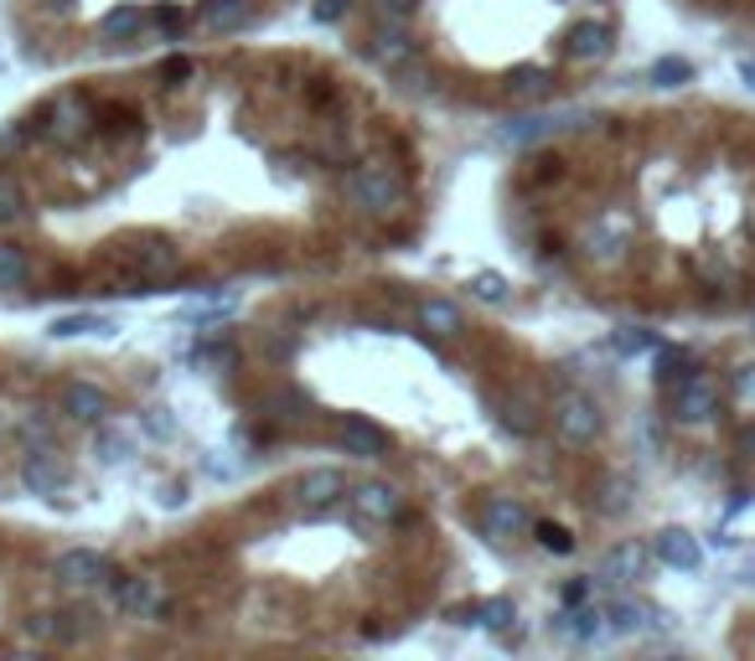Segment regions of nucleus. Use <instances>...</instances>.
<instances>
[{
    "instance_id": "2eb2a0df",
    "label": "nucleus",
    "mask_w": 755,
    "mask_h": 661,
    "mask_svg": "<svg viewBox=\"0 0 755 661\" xmlns=\"http://www.w3.org/2000/svg\"><path fill=\"white\" fill-rule=\"evenodd\" d=\"M642 574H647V548H642V543H621V548H611V553L600 558L596 579L600 584H636Z\"/></svg>"
},
{
    "instance_id": "6ab92c4d",
    "label": "nucleus",
    "mask_w": 755,
    "mask_h": 661,
    "mask_svg": "<svg viewBox=\"0 0 755 661\" xmlns=\"http://www.w3.org/2000/svg\"><path fill=\"white\" fill-rule=\"evenodd\" d=\"M233 311H239V295L223 290V295H202V300H187V305H181V321L213 326V321H228Z\"/></svg>"
},
{
    "instance_id": "473e14b6",
    "label": "nucleus",
    "mask_w": 755,
    "mask_h": 661,
    "mask_svg": "<svg viewBox=\"0 0 755 661\" xmlns=\"http://www.w3.org/2000/svg\"><path fill=\"white\" fill-rule=\"evenodd\" d=\"M21 207H26V196H21V181H16V176L0 171V223H16Z\"/></svg>"
},
{
    "instance_id": "7ed1b4c3",
    "label": "nucleus",
    "mask_w": 755,
    "mask_h": 661,
    "mask_svg": "<svg viewBox=\"0 0 755 661\" xmlns=\"http://www.w3.org/2000/svg\"><path fill=\"white\" fill-rule=\"evenodd\" d=\"M600 409H596V398H585V393H564L554 404V434L564 440V445H590L600 434Z\"/></svg>"
},
{
    "instance_id": "a211bd4d",
    "label": "nucleus",
    "mask_w": 755,
    "mask_h": 661,
    "mask_svg": "<svg viewBox=\"0 0 755 661\" xmlns=\"http://www.w3.org/2000/svg\"><path fill=\"white\" fill-rule=\"evenodd\" d=\"M47 330H52L58 341H68V336H115V330H120V321H115V315L79 311V315H58V321H52Z\"/></svg>"
},
{
    "instance_id": "f03ea898",
    "label": "nucleus",
    "mask_w": 755,
    "mask_h": 661,
    "mask_svg": "<svg viewBox=\"0 0 755 661\" xmlns=\"http://www.w3.org/2000/svg\"><path fill=\"white\" fill-rule=\"evenodd\" d=\"M668 404H673L678 424H709L719 413V393H715V383L694 368L688 377H678L673 388H668Z\"/></svg>"
},
{
    "instance_id": "0eeeda50",
    "label": "nucleus",
    "mask_w": 755,
    "mask_h": 661,
    "mask_svg": "<svg viewBox=\"0 0 755 661\" xmlns=\"http://www.w3.org/2000/svg\"><path fill=\"white\" fill-rule=\"evenodd\" d=\"M130 264L145 285H156V279H177L181 274V253L166 243V238H145L140 249H130Z\"/></svg>"
},
{
    "instance_id": "c9c22d12",
    "label": "nucleus",
    "mask_w": 755,
    "mask_h": 661,
    "mask_svg": "<svg viewBox=\"0 0 755 661\" xmlns=\"http://www.w3.org/2000/svg\"><path fill=\"white\" fill-rule=\"evenodd\" d=\"M471 295H477V300H492V305H498V300H507V279H502V274H477V279H471Z\"/></svg>"
},
{
    "instance_id": "423d86ee",
    "label": "nucleus",
    "mask_w": 755,
    "mask_h": 661,
    "mask_svg": "<svg viewBox=\"0 0 755 661\" xmlns=\"http://www.w3.org/2000/svg\"><path fill=\"white\" fill-rule=\"evenodd\" d=\"M52 574L68 589H94V584L109 579V564H104V553H94V548H73V553H62L58 564H52Z\"/></svg>"
},
{
    "instance_id": "4468645a",
    "label": "nucleus",
    "mask_w": 755,
    "mask_h": 661,
    "mask_svg": "<svg viewBox=\"0 0 755 661\" xmlns=\"http://www.w3.org/2000/svg\"><path fill=\"white\" fill-rule=\"evenodd\" d=\"M352 502H358L362 522H394L398 512H404V502H398V491L388 486V481H362V486L352 491Z\"/></svg>"
},
{
    "instance_id": "79ce46f5",
    "label": "nucleus",
    "mask_w": 755,
    "mask_h": 661,
    "mask_svg": "<svg viewBox=\"0 0 755 661\" xmlns=\"http://www.w3.org/2000/svg\"><path fill=\"white\" fill-rule=\"evenodd\" d=\"M735 449L755 460V419H751V424H740V429H735Z\"/></svg>"
},
{
    "instance_id": "c756f323",
    "label": "nucleus",
    "mask_w": 755,
    "mask_h": 661,
    "mask_svg": "<svg viewBox=\"0 0 755 661\" xmlns=\"http://www.w3.org/2000/svg\"><path fill=\"white\" fill-rule=\"evenodd\" d=\"M26 285V253L16 243H0V290H16Z\"/></svg>"
},
{
    "instance_id": "aec40b11",
    "label": "nucleus",
    "mask_w": 755,
    "mask_h": 661,
    "mask_svg": "<svg viewBox=\"0 0 755 661\" xmlns=\"http://www.w3.org/2000/svg\"><path fill=\"white\" fill-rule=\"evenodd\" d=\"M197 21L207 32H239L243 21H249V0H202Z\"/></svg>"
},
{
    "instance_id": "1a4fd4ad",
    "label": "nucleus",
    "mask_w": 755,
    "mask_h": 661,
    "mask_svg": "<svg viewBox=\"0 0 755 661\" xmlns=\"http://www.w3.org/2000/svg\"><path fill=\"white\" fill-rule=\"evenodd\" d=\"M652 553L668 568H683V574H694V568L704 564V548H698V538L688 532V527H662V532H657V543H652Z\"/></svg>"
},
{
    "instance_id": "9d476101",
    "label": "nucleus",
    "mask_w": 755,
    "mask_h": 661,
    "mask_svg": "<svg viewBox=\"0 0 755 661\" xmlns=\"http://www.w3.org/2000/svg\"><path fill=\"white\" fill-rule=\"evenodd\" d=\"M534 517H528V506L513 502V496H492V502L481 506V532L487 538H517V532H528Z\"/></svg>"
},
{
    "instance_id": "412c9836",
    "label": "nucleus",
    "mask_w": 755,
    "mask_h": 661,
    "mask_svg": "<svg viewBox=\"0 0 755 661\" xmlns=\"http://www.w3.org/2000/svg\"><path fill=\"white\" fill-rule=\"evenodd\" d=\"M140 26H145V11H140V5H115V11L99 16V37L104 41H130Z\"/></svg>"
},
{
    "instance_id": "a19ab883",
    "label": "nucleus",
    "mask_w": 755,
    "mask_h": 661,
    "mask_svg": "<svg viewBox=\"0 0 755 661\" xmlns=\"http://www.w3.org/2000/svg\"><path fill=\"white\" fill-rule=\"evenodd\" d=\"M590 600V579H570L564 584V604H585Z\"/></svg>"
},
{
    "instance_id": "ea45409f",
    "label": "nucleus",
    "mask_w": 755,
    "mask_h": 661,
    "mask_svg": "<svg viewBox=\"0 0 755 661\" xmlns=\"http://www.w3.org/2000/svg\"><path fill=\"white\" fill-rule=\"evenodd\" d=\"M735 393L745 398V404H755V368H740L735 372Z\"/></svg>"
},
{
    "instance_id": "4be33fe9",
    "label": "nucleus",
    "mask_w": 755,
    "mask_h": 661,
    "mask_svg": "<svg viewBox=\"0 0 755 661\" xmlns=\"http://www.w3.org/2000/svg\"><path fill=\"white\" fill-rule=\"evenodd\" d=\"M419 326L430 330V336H456L460 311L451 305V300H424V305H419Z\"/></svg>"
},
{
    "instance_id": "f3484780",
    "label": "nucleus",
    "mask_w": 755,
    "mask_h": 661,
    "mask_svg": "<svg viewBox=\"0 0 755 661\" xmlns=\"http://www.w3.org/2000/svg\"><path fill=\"white\" fill-rule=\"evenodd\" d=\"M115 604H120L124 615H160V589H156V579H120V589H115Z\"/></svg>"
},
{
    "instance_id": "20e7f679",
    "label": "nucleus",
    "mask_w": 755,
    "mask_h": 661,
    "mask_svg": "<svg viewBox=\"0 0 755 661\" xmlns=\"http://www.w3.org/2000/svg\"><path fill=\"white\" fill-rule=\"evenodd\" d=\"M570 124H579L575 109H543V115L513 119V124L502 130V140H507V145H538V140L559 135V130H570Z\"/></svg>"
},
{
    "instance_id": "c03bdc74",
    "label": "nucleus",
    "mask_w": 755,
    "mask_h": 661,
    "mask_svg": "<svg viewBox=\"0 0 755 661\" xmlns=\"http://www.w3.org/2000/svg\"><path fill=\"white\" fill-rule=\"evenodd\" d=\"M166 73H171V79H192V62H187V58H171V62H166Z\"/></svg>"
},
{
    "instance_id": "a18cd8bd",
    "label": "nucleus",
    "mask_w": 755,
    "mask_h": 661,
    "mask_svg": "<svg viewBox=\"0 0 755 661\" xmlns=\"http://www.w3.org/2000/svg\"><path fill=\"white\" fill-rule=\"evenodd\" d=\"M740 83L755 94V58H740Z\"/></svg>"
},
{
    "instance_id": "58836bf2",
    "label": "nucleus",
    "mask_w": 755,
    "mask_h": 661,
    "mask_svg": "<svg viewBox=\"0 0 755 661\" xmlns=\"http://www.w3.org/2000/svg\"><path fill=\"white\" fill-rule=\"evenodd\" d=\"M373 11L383 21H404L409 11H415V0H373Z\"/></svg>"
},
{
    "instance_id": "9b49d317",
    "label": "nucleus",
    "mask_w": 755,
    "mask_h": 661,
    "mask_svg": "<svg viewBox=\"0 0 755 661\" xmlns=\"http://www.w3.org/2000/svg\"><path fill=\"white\" fill-rule=\"evenodd\" d=\"M611 47H616V32L606 21H579V26H570V37H564V52L575 62H600Z\"/></svg>"
},
{
    "instance_id": "f8f14e48",
    "label": "nucleus",
    "mask_w": 755,
    "mask_h": 661,
    "mask_svg": "<svg viewBox=\"0 0 755 661\" xmlns=\"http://www.w3.org/2000/svg\"><path fill=\"white\" fill-rule=\"evenodd\" d=\"M58 409L68 419H79V424H99L104 413H109V393L94 388V383H68L58 398Z\"/></svg>"
},
{
    "instance_id": "72a5a7b5",
    "label": "nucleus",
    "mask_w": 755,
    "mask_h": 661,
    "mask_svg": "<svg viewBox=\"0 0 755 661\" xmlns=\"http://www.w3.org/2000/svg\"><path fill=\"white\" fill-rule=\"evenodd\" d=\"M538 532V543L549 548V553H575V538H570V527H559V522H534Z\"/></svg>"
},
{
    "instance_id": "cd10ccee",
    "label": "nucleus",
    "mask_w": 755,
    "mask_h": 661,
    "mask_svg": "<svg viewBox=\"0 0 755 661\" xmlns=\"http://www.w3.org/2000/svg\"><path fill=\"white\" fill-rule=\"evenodd\" d=\"M368 52H373L378 62H404L409 52H415V47H409V37L398 32V21H388V32H383V37H373V47H368Z\"/></svg>"
},
{
    "instance_id": "c85d7f7f",
    "label": "nucleus",
    "mask_w": 755,
    "mask_h": 661,
    "mask_svg": "<svg viewBox=\"0 0 755 661\" xmlns=\"http://www.w3.org/2000/svg\"><path fill=\"white\" fill-rule=\"evenodd\" d=\"M79 130H83V104H79V98H62L58 115H52V124H47V135H52V140H73Z\"/></svg>"
},
{
    "instance_id": "a878e982",
    "label": "nucleus",
    "mask_w": 755,
    "mask_h": 661,
    "mask_svg": "<svg viewBox=\"0 0 755 661\" xmlns=\"http://www.w3.org/2000/svg\"><path fill=\"white\" fill-rule=\"evenodd\" d=\"M611 347H616L621 357H642V351H657L662 341H657V330H647V326H616Z\"/></svg>"
},
{
    "instance_id": "6e6552de",
    "label": "nucleus",
    "mask_w": 755,
    "mask_h": 661,
    "mask_svg": "<svg viewBox=\"0 0 755 661\" xmlns=\"http://www.w3.org/2000/svg\"><path fill=\"white\" fill-rule=\"evenodd\" d=\"M554 630L564 636V641H575V646H590V641H606V636H611L606 610H596V604H564V615H559Z\"/></svg>"
},
{
    "instance_id": "e433bc0d",
    "label": "nucleus",
    "mask_w": 755,
    "mask_h": 661,
    "mask_svg": "<svg viewBox=\"0 0 755 661\" xmlns=\"http://www.w3.org/2000/svg\"><path fill=\"white\" fill-rule=\"evenodd\" d=\"M498 409H502V424L513 429V434H528V429L538 424V419H528V409H523V404H513V398H498Z\"/></svg>"
},
{
    "instance_id": "393cba45",
    "label": "nucleus",
    "mask_w": 755,
    "mask_h": 661,
    "mask_svg": "<svg viewBox=\"0 0 755 661\" xmlns=\"http://www.w3.org/2000/svg\"><path fill=\"white\" fill-rule=\"evenodd\" d=\"M688 372H694V357L683 347H657V383L662 388H673L678 377H688Z\"/></svg>"
},
{
    "instance_id": "b1692460",
    "label": "nucleus",
    "mask_w": 755,
    "mask_h": 661,
    "mask_svg": "<svg viewBox=\"0 0 755 661\" xmlns=\"http://www.w3.org/2000/svg\"><path fill=\"white\" fill-rule=\"evenodd\" d=\"M21 481H26V491H37V496H52V491L62 486V470L52 466L47 455H37V460L21 466Z\"/></svg>"
},
{
    "instance_id": "f257e3e1",
    "label": "nucleus",
    "mask_w": 755,
    "mask_h": 661,
    "mask_svg": "<svg viewBox=\"0 0 755 661\" xmlns=\"http://www.w3.org/2000/svg\"><path fill=\"white\" fill-rule=\"evenodd\" d=\"M341 192H347V202H352L358 213H368V217H398L404 213L409 187H404V176H398L394 166L368 160V166H352V171H347Z\"/></svg>"
},
{
    "instance_id": "39448f33",
    "label": "nucleus",
    "mask_w": 755,
    "mask_h": 661,
    "mask_svg": "<svg viewBox=\"0 0 755 661\" xmlns=\"http://www.w3.org/2000/svg\"><path fill=\"white\" fill-rule=\"evenodd\" d=\"M337 440H341L347 455H362V460L388 455V429H378L373 419H362V413H341V419H337Z\"/></svg>"
},
{
    "instance_id": "dca6fc26",
    "label": "nucleus",
    "mask_w": 755,
    "mask_h": 661,
    "mask_svg": "<svg viewBox=\"0 0 755 661\" xmlns=\"http://www.w3.org/2000/svg\"><path fill=\"white\" fill-rule=\"evenodd\" d=\"M347 491V481H341V470H332V466H321V470H305L300 476V486H296V496L305 506H332Z\"/></svg>"
},
{
    "instance_id": "f704fd0d",
    "label": "nucleus",
    "mask_w": 755,
    "mask_h": 661,
    "mask_svg": "<svg viewBox=\"0 0 755 661\" xmlns=\"http://www.w3.org/2000/svg\"><path fill=\"white\" fill-rule=\"evenodd\" d=\"M99 449H104V460H130V455H135V440H130V434H120V429H104V434H99Z\"/></svg>"
},
{
    "instance_id": "ddd939ff",
    "label": "nucleus",
    "mask_w": 755,
    "mask_h": 661,
    "mask_svg": "<svg viewBox=\"0 0 755 661\" xmlns=\"http://www.w3.org/2000/svg\"><path fill=\"white\" fill-rule=\"evenodd\" d=\"M606 625H611V636H642V630L662 625V610L642 600H611L606 604Z\"/></svg>"
},
{
    "instance_id": "5701e85b",
    "label": "nucleus",
    "mask_w": 755,
    "mask_h": 661,
    "mask_svg": "<svg viewBox=\"0 0 755 661\" xmlns=\"http://www.w3.org/2000/svg\"><path fill=\"white\" fill-rule=\"evenodd\" d=\"M647 83L652 88H683V83H694V62L688 58H657L647 68Z\"/></svg>"
},
{
    "instance_id": "2f4dec72",
    "label": "nucleus",
    "mask_w": 755,
    "mask_h": 661,
    "mask_svg": "<svg viewBox=\"0 0 755 661\" xmlns=\"http://www.w3.org/2000/svg\"><path fill=\"white\" fill-rule=\"evenodd\" d=\"M621 243H626V233H621L616 223H600V228H590V253H596V259H616Z\"/></svg>"
},
{
    "instance_id": "4c0bfd02",
    "label": "nucleus",
    "mask_w": 755,
    "mask_h": 661,
    "mask_svg": "<svg viewBox=\"0 0 755 661\" xmlns=\"http://www.w3.org/2000/svg\"><path fill=\"white\" fill-rule=\"evenodd\" d=\"M347 5H352V0H316V5H311V16L326 26V21H341V16H347Z\"/></svg>"
},
{
    "instance_id": "bb28decb",
    "label": "nucleus",
    "mask_w": 755,
    "mask_h": 661,
    "mask_svg": "<svg viewBox=\"0 0 755 661\" xmlns=\"http://www.w3.org/2000/svg\"><path fill=\"white\" fill-rule=\"evenodd\" d=\"M507 94L513 98H543L549 94V73H543V68H513V73H507Z\"/></svg>"
},
{
    "instance_id": "37998d69",
    "label": "nucleus",
    "mask_w": 755,
    "mask_h": 661,
    "mask_svg": "<svg viewBox=\"0 0 755 661\" xmlns=\"http://www.w3.org/2000/svg\"><path fill=\"white\" fill-rule=\"evenodd\" d=\"M156 26H166V32H177V26H181V11H177V5H166V11L156 16Z\"/></svg>"
},
{
    "instance_id": "7c9ffc66",
    "label": "nucleus",
    "mask_w": 755,
    "mask_h": 661,
    "mask_svg": "<svg viewBox=\"0 0 755 661\" xmlns=\"http://www.w3.org/2000/svg\"><path fill=\"white\" fill-rule=\"evenodd\" d=\"M477 621L487 625V630H507V625L517 621V604L507 600V594H498V600H487V604L477 610Z\"/></svg>"
}]
</instances>
